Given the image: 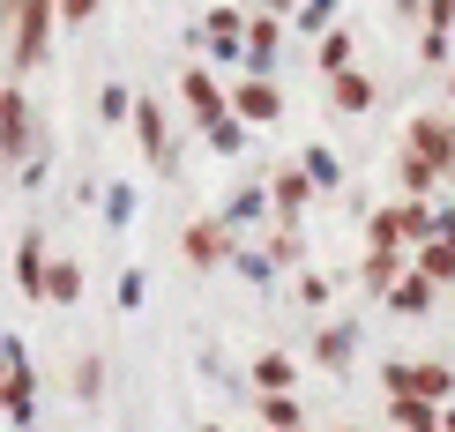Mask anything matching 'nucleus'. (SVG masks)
Masks as SVG:
<instances>
[{
    "instance_id": "13",
    "label": "nucleus",
    "mask_w": 455,
    "mask_h": 432,
    "mask_svg": "<svg viewBox=\"0 0 455 432\" xmlns=\"http://www.w3.org/2000/svg\"><path fill=\"white\" fill-rule=\"evenodd\" d=\"M283 52V15H254L246 23V75H269Z\"/></svg>"
},
{
    "instance_id": "12",
    "label": "nucleus",
    "mask_w": 455,
    "mask_h": 432,
    "mask_svg": "<svg viewBox=\"0 0 455 432\" xmlns=\"http://www.w3.org/2000/svg\"><path fill=\"white\" fill-rule=\"evenodd\" d=\"M45 276H52L45 232H23V247H15V291H23V298H45Z\"/></svg>"
},
{
    "instance_id": "24",
    "label": "nucleus",
    "mask_w": 455,
    "mask_h": 432,
    "mask_svg": "<svg viewBox=\"0 0 455 432\" xmlns=\"http://www.w3.org/2000/svg\"><path fill=\"white\" fill-rule=\"evenodd\" d=\"M411 261H419L433 284H455V239H426V247L411 254Z\"/></svg>"
},
{
    "instance_id": "27",
    "label": "nucleus",
    "mask_w": 455,
    "mask_h": 432,
    "mask_svg": "<svg viewBox=\"0 0 455 432\" xmlns=\"http://www.w3.org/2000/svg\"><path fill=\"white\" fill-rule=\"evenodd\" d=\"M299 164H307V179H314V186H344V164H336V157H329L321 142H314V149H307Z\"/></svg>"
},
{
    "instance_id": "21",
    "label": "nucleus",
    "mask_w": 455,
    "mask_h": 432,
    "mask_svg": "<svg viewBox=\"0 0 455 432\" xmlns=\"http://www.w3.org/2000/svg\"><path fill=\"white\" fill-rule=\"evenodd\" d=\"M45 298H52V306H75V298H83V261H52V276H45Z\"/></svg>"
},
{
    "instance_id": "28",
    "label": "nucleus",
    "mask_w": 455,
    "mask_h": 432,
    "mask_svg": "<svg viewBox=\"0 0 455 432\" xmlns=\"http://www.w3.org/2000/svg\"><path fill=\"white\" fill-rule=\"evenodd\" d=\"M254 216H261V186H239V194L224 201V224L239 232V224H254Z\"/></svg>"
},
{
    "instance_id": "4",
    "label": "nucleus",
    "mask_w": 455,
    "mask_h": 432,
    "mask_svg": "<svg viewBox=\"0 0 455 432\" xmlns=\"http://www.w3.org/2000/svg\"><path fill=\"white\" fill-rule=\"evenodd\" d=\"M180 98H187V112H195V127H202V135L232 120V90H224L210 67H180Z\"/></svg>"
},
{
    "instance_id": "19",
    "label": "nucleus",
    "mask_w": 455,
    "mask_h": 432,
    "mask_svg": "<svg viewBox=\"0 0 455 432\" xmlns=\"http://www.w3.org/2000/svg\"><path fill=\"white\" fill-rule=\"evenodd\" d=\"M351 350H358V321H329V328H321V343H314V358L329 365V373H344Z\"/></svg>"
},
{
    "instance_id": "39",
    "label": "nucleus",
    "mask_w": 455,
    "mask_h": 432,
    "mask_svg": "<svg viewBox=\"0 0 455 432\" xmlns=\"http://www.w3.org/2000/svg\"><path fill=\"white\" fill-rule=\"evenodd\" d=\"M202 432H224V425H202Z\"/></svg>"
},
{
    "instance_id": "34",
    "label": "nucleus",
    "mask_w": 455,
    "mask_h": 432,
    "mask_svg": "<svg viewBox=\"0 0 455 432\" xmlns=\"http://www.w3.org/2000/svg\"><path fill=\"white\" fill-rule=\"evenodd\" d=\"M426 30H455V0H426Z\"/></svg>"
},
{
    "instance_id": "14",
    "label": "nucleus",
    "mask_w": 455,
    "mask_h": 432,
    "mask_svg": "<svg viewBox=\"0 0 455 432\" xmlns=\"http://www.w3.org/2000/svg\"><path fill=\"white\" fill-rule=\"evenodd\" d=\"M373 98H381V90H373V75H366V67L329 75V105H336V112H351V120H358V112H373Z\"/></svg>"
},
{
    "instance_id": "31",
    "label": "nucleus",
    "mask_w": 455,
    "mask_h": 432,
    "mask_svg": "<svg viewBox=\"0 0 455 432\" xmlns=\"http://www.w3.org/2000/svg\"><path fill=\"white\" fill-rule=\"evenodd\" d=\"M127 216H135V186H112V194H105V224L127 232Z\"/></svg>"
},
{
    "instance_id": "10",
    "label": "nucleus",
    "mask_w": 455,
    "mask_h": 432,
    "mask_svg": "<svg viewBox=\"0 0 455 432\" xmlns=\"http://www.w3.org/2000/svg\"><path fill=\"white\" fill-rule=\"evenodd\" d=\"M321 194V186L307 179V164H276V179H269V209H276V224H291V232H299V209H307V201Z\"/></svg>"
},
{
    "instance_id": "32",
    "label": "nucleus",
    "mask_w": 455,
    "mask_h": 432,
    "mask_svg": "<svg viewBox=\"0 0 455 432\" xmlns=\"http://www.w3.org/2000/svg\"><path fill=\"white\" fill-rule=\"evenodd\" d=\"M329 276H321V269H307V276H299V306H329Z\"/></svg>"
},
{
    "instance_id": "30",
    "label": "nucleus",
    "mask_w": 455,
    "mask_h": 432,
    "mask_svg": "<svg viewBox=\"0 0 455 432\" xmlns=\"http://www.w3.org/2000/svg\"><path fill=\"white\" fill-rule=\"evenodd\" d=\"M75 396H83V403L105 396V358H83V365H75Z\"/></svg>"
},
{
    "instance_id": "38",
    "label": "nucleus",
    "mask_w": 455,
    "mask_h": 432,
    "mask_svg": "<svg viewBox=\"0 0 455 432\" xmlns=\"http://www.w3.org/2000/svg\"><path fill=\"white\" fill-rule=\"evenodd\" d=\"M448 105H455V82H448Z\"/></svg>"
},
{
    "instance_id": "2",
    "label": "nucleus",
    "mask_w": 455,
    "mask_h": 432,
    "mask_svg": "<svg viewBox=\"0 0 455 432\" xmlns=\"http://www.w3.org/2000/svg\"><path fill=\"white\" fill-rule=\"evenodd\" d=\"M426 239H441V216H433L426 201H395V209H373V224H366V247H411V254H419Z\"/></svg>"
},
{
    "instance_id": "1",
    "label": "nucleus",
    "mask_w": 455,
    "mask_h": 432,
    "mask_svg": "<svg viewBox=\"0 0 455 432\" xmlns=\"http://www.w3.org/2000/svg\"><path fill=\"white\" fill-rule=\"evenodd\" d=\"M52 30H60V0H15V15H8V60H15V82H23L30 67H45Z\"/></svg>"
},
{
    "instance_id": "7",
    "label": "nucleus",
    "mask_w": 455,
    "mask_h": 432,
    "mask_svg": "<svg viewBox=\"0 0 455 432\" xmlns=\"http://www.w3.org/2000/svg\"><path fill=\"white\" fill-rule=\"evenodd\" d=\"M30 418H37V373H30L23 335H8V425L30 432Z\"/></svg>"
},
{
    "instance_id": "17",
    "label": "nucleus",
    "mask_w": 455,
    "mask_h": 432,
    "mask_svg": "<svg viewBox=\"0 0 455 432\" xmlns=\"http://www.w3.org/2000/svg\"><path fill=\"white\" fill-rule=\"evenodd\" d=\"M403 276H411L403 247H373V254H366V269H358V284H366V291H395Z\"/></svg>"
},
{
    "instance_id": "36",
    "label": "nucleus",
    "mask_w": 455,
    "mask_h": 432,
    "mask_svg": "<svg viewBox=\"0 0 455 432\" xmlns=\"http://www.w3.org/2000/svg\"><path fill=\"white\" fill-rule=\"evenodd\" d=\"M142 291H149L142 269H127V276H120V306H142Z\"/></svg>"
},
{
    "instance_id": "9",
    "label": "nucleus",
    "mask_w": 455,
    "mask_h": 432,
    "mask_svg": "<svg viewBox=\"0 0 455 432\" xmlns=\"http://www.w3.org/2000/svg\"><path fill=\"white\" fill-rule=\"evenodd\" d=\"M232 112L246 127H269V120H283V90L269 82V75H239L232 82Z\"/></svg>"
},
{
    "instance_id": "29",
    "label": "nucleus",
    "mask_w": 455,
    "mask_h": 432,
    "mask_svg": "<svg viewBox=\"0 0 455 432\" xmlns=\"http://www.w3.org/2000/svg\"><path fill=\"white\" fill-rule=\"evenodd\" d=\"M210 149H217V157H239V149H246V120H239V112L224 127H210Z\"/></svg>"
},
{
    "instance_id": "35",
    "label": "nucleus",
    "mask_w": 455,
    "mask_h": 432,
    "mask_svg": "<svg viewBox=\"0 0 455 432\" xmlns=\"http://www.w3.org/2000/svg\"><path fill=\"white\" fill-rule=\"evenodd\" d=\"M98 8H105V0H60V23H90Z\"/></svg>"
},
{
    "instance_id": "26",
    "label": "nucleus",
    "mask_w": 455,
    "mask_h": 432,
    "mask_svg": "<svg viewBox=\"0 0 455 432\" xmlns=\"http://www.w3.org/2000/svg\"><path fill=\"white\" fill-rule=\"evenodd\" d=\"M336 30V0H307L299 8V37H329Z\"/></svg>"
},
{
    "instance_id": "8",
    "label": "nucleus",
    "mask_w": 455,
    "mask_h": 432,
    "mask_svg": "<svg viewBox=\"0 0 455 432\" xmlns=\"http://www.w3.org/2000/svg\"><path fill=\"white\" fill-rule=\"evenodd\" d=\"M403 149H419L426 164H441V172L455 179V120H441V112H419V120H411V135H403Z\"/></svg>"
},
{
    "instance_id": "3",
    "label": "nucleus",
    "mask_w": 455,
    "mask_h": 432,
    "mask_svg": "<svg viewBox=\"0 0 455 432\" xmlns=\"http://www.w3.org/2000/svg\"><path fill=\"white\" fill-rule=\"evenodd\" d=\"M381 388H388V396H426V403H448V396H455V373H448L441 358H419V365H411V358H388V365H381Z\"/></svg>"
},
{
    "instance_id": "18",
    "label": "nucleus",
    "mask_w": 455,
    "mask_h": 432,
    "mask_svg": "<svg viewBox=\"0 0 455 432\" xmlns=\"http://www.w3.org/2000/svg\"><path fill=\"white\" fill-rule=\"evenodd\" d=\"M395 179H403V201H426V194H433V186H441L448 172H441V164H426L419 149H403V157H395Z\"/></svg>"
},
{
    "instance_id": "25",
    "label": "nucleus",
    "mask_w": 455,
    "mask_h": 432,
    "mask_svg": "<svg viewBox=\"0 0 455 432\" xmlns=\"http://www.w3.org/2000/svg\"><path fill=\"white\" fill-rule=\"evenodd\" d=\"M254 410H261V425H269V432H307V425H299V396H261Z\"/></svg>"
},
{
    "instance_id": "15",
    "label": "nucleus",
    "mask_w": 455,
    "mask_h": 432,
    "mask_svg": "<svg viewBox=\"0 0 455 432\" xmlns=\"http://www.w3.org/2000/svg\"><path fill=\"white\" fill-rule=\"evenodd\" d=\"M433 298H441V284H433L419 261H411V276L388 291V313H403V321H411V313H433Z\"/></svg>"
},
{
    "instance_id": "33",
    "label": "nucleus",
    "mask_w": 455,
    "mask_h": 432,
    "mask_svg": "<svg viewBox=\"0 0 455 432\" xmlns=\"http://www.w3.org/2000/svg\"><path fill=\"white\" fill-rule=\"evenodd\" d=\"M419 60H433V67L455 60V37H448V30H426V37H419Z\"/></svg>"
},
{
    "instance_id": "11",
    "label": "nucleus",
    "mask_w": 455,
    "mask_h": 432,
    "mask_svg": "<svg viewBox=\"0 0 455 432\" xmlns=\"http://www.w3.org/2000/svg\"><path fill=\"white\" fill-rule=\"evenodd\" d=\"M135 142H142V157L157 164V172H172V112H164L157 98L135 105Z\"/></svg>"
},
{
    "instance_id": "22",
    "label": "nucleus",
    "mask_w": 455,
    "mask_h": 432,
    "mask_svg": "<svg viewBox=\"0 0 455 432\" xmlns=\"http://www.w3.org/2000/svg\"><path fill=\"white\" fill-rule=\"evenodd\" d=\"M351 60H358V45H351V30H344V23H336L329 37H321V52H314V67H321V75H344Z\"/></svg>"
},
{
    "instance_id": "37",
    "label": "nucleus",
    "mask_w": 455,
    "mask_h": 432,
    "mask_svg": "<svg viewBox=\"0 0 455 432\" xmlns=\"http://www.w3.org/2000/svg\"><path fill=\"white\" fill-rule=\"evenodd\" d=\"M441 239H455V209H448V216H441Z\"/></svg>"
},
{
    "instance_id": "16",
    "label": "nucleus",
    "mask_w": 455,
    "mask_h": 432,
    "mask_svg": "<svg viewBox=\"0 0 455 432\" xmlns=\"http://www.w3.org/2000/svg\"><path fill=\"white\" fill-rule=\"evenodd\" d=\"M441 410H448V403H426V396H388V425H395V432H441Z\"/></svg>"
},
{
    "instance_id": "5",
    "label": "nucleus",
    "mask_w": 455,
    "mask_h": 432,
    "mask_svg": "<svg viewBox=\"0 0 455 432\" xmlns=\"http://www.w3.org/2000/svg\"><path fill=\"white\" fill-rule=\"evenodd\" d=\"M0 149H8V164H15V172H23V164H30V149H37V120H30L23 82H8V90H0Z\"/></svg>"
},
{
    "instance_id": "23",
    "label": "nucleus",
    "mask_w": 455,
    "mask_h": 432,
    "mask_svg": "<svg viewBox=\"0 0 455 432\" xmlns=\"http://www.w3.org/2000/svg\"><path fill=\"white\" fill-rule=\"evenodd\" d=\"M135 105H142V98H135L127 82H105V90H98V120H105V127H120V120L135 127Z\"/></svg>"
},
{
    "instance_id": "6",
    "label": "nucleus",
    "mask_w": 455,
    "mask_h": 432,
    "mask_svg": "<svg viewBox=\"0 0 455 432\" xmlns=\"http://www.w3.org/2000/svg\"><path fill=\"white\" fill-rule=\"evenodd\" d=\"M180 254L195 261V269H224V261H239V232L224 216H202V224L180 232Z\"/></svg>"
},
{
    "instance_id": "20",
    "label": "nucleus",
    "mask_w": 455,
    "mask_h": 432,
    "mask_svg": "<svg viewBox=\"0 0 455 432\" xmlns=\"http://www.w3.org/2000/svg\"><path fill=\"white\" fill-rule=\"evenodd\" d=\"M291 381H299V358H283V350H261L254 358V388L261 396H291Z\"/></svg>"
}]
</instances>
